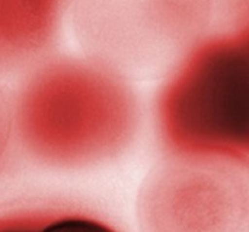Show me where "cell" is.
<instances>
[{"instance_id":"obj_1","label":"cell","mask_w":249,"mask_h":232,"mask_svg":"<svg viewBox=\"0 0 249 232\" xmlns=\"http://www.w3.org/2000/svg\"><path fill=\"white\" fill-rule=\"evenodd\" d=\"M139 101L124 75L93 57L45 58L28 72L12 124L42 159L88 164L130 142Z\"/></svg>"},{"instance_id":"obj_2","label":"cell","mask_w":249,"mask_h":232,"mask_svg":"<svg viewBox=\"0 0 249 232\" xmlns=\"http://www.w3.org/2000/svg\"><path fill=\"white\" fill-rule=\"evenodd\" d=\"M156 113L174 154L248 161V25L191 47L160 86Z\"/></svg>"},{"instance_id":"obj_3","label":"cell","mask_w":249,"mask_h":232,"mask_svg":"<svg viewBox=\"0 0 249 232\" xmlns=\"http://www.w3.org/2000/svg\"><path fill=\"white\" fill-rule=\"evenodd\" d=\"M233 0H77L74 18L90 57L114 70L158 72L209 37Z\"/></svg>"},{"instance_id":"obj_4","label":"cell","mask_w":249,"mask_h":232,"mask_svg":"<svg viewBox=\"0 0 249 232\" xmlns=\"http://www.w3.org/2000/svg\"><path fill=\"white\" fill-rule=\"evenodd\" d=\"M143 232H248L247 161L174 154L146 181Z\"/></svg>"},{"instance_id":"obj_5","label":"cell","mask_w":249,"mask_h":232,"mask_svg":"<svg viewBox=\"0 0 249 232\" xmlns=\"http://www.w3.org/2000/svg\"><path fill=\"white\" fill-rule=\"evenodd\" d=\"M77 0H0V77L48 58Z\"/></svg>"},{"instance_id":"obj_6","label":"cell","mask_w":249,"mask_h":232,"mask_svg":"<svg viewBox=\"0 0 249 232\" xmlns=\"http://www.w3.org/2000/svg\"><path fill=\"white\" fill-rule=\"evenodd\" d=\"M0 232H117L104 222L79 215L9 216L0 219Z\"/></svg>"}]
</instances>
